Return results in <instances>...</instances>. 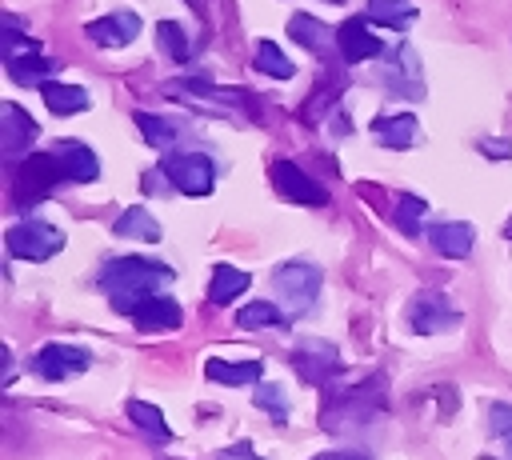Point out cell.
I'll use <instances>...</instances> for the list:
<instances>
[{"label": "cell", "instance_id": "484cf974", "mask_svg": "<svg viewBox=\"0 0 512 460\" xmlns=\"http://www.w3.org/2000/svg\"><path fill=\"white\" fill-rule=\"evenodd\" d=\"M364 16L376 20V24H384V28L404 32V28H412V20H416V4H412V0H368Z\"/></svg>", "mask_w": 512, "mask_h": 460}, {"label": "cell", "instance_id": "ba28073f", "mask_svg": "<svg viewBox=\"0 0 512 460\" xmlns=\"http://www.w3.org/2000/svg\"><path fill=\"white\" fill-rule=\"evenodd\" d=\"M164 92L172 100H184L192 108H208V112H224V108H236V112H252V100L240 92V88H216L208 80H168Z\"/></svg>", "mask_w": 512, "mask_h": 460}, {"label": "cell", "instance_id": "44dd1931", "mask_svg": "<svg viewBox=\"0 0 512 460\" xmlns=\"http://www.w3.org/2000/svg\"><path fill=\"white\" fill-rule=\"evenodd\" d=\"M40 96H44L48 112H56V116H76V112H84L92 104L80 84H60V80H44L40 84Z\"/></svg>", "mask_w": 512, "mask_h": 460}, {"label": "cell", "instance_id": "5b68a950", "mask_svg": "<svg viewBox=\"0 0 512 460\" xmlns=\"http://www.w3.org/2000/svg\"><path fill=\"white\" fill-rule=\"evenodd\" d=\"M272 284H276V292H280V300H284L292 320L308 316L316 308V300H320V268L316 264L288 260V264H280L272 272Z\"/></svg>", "mask_w": 512, "mask_h": 460}, {"label": "cell", "instance_id": "9c48e42d", "mask_svg": "<svg viewBox=\"0 0 512 460\" xmlns=\"http://www.w3.org/2000/svg\"><path fill=\"white\" fill-rule=\"evenodd\" d=\"M288 364L296 368L300 380L308 384H332L340 376V352L336 344L328 340H300L292 352H288Z\"/></svg>", "mask_w": 512, "mask_h": 460}, {"label": "cell", "instance_id": "9a60e30c", "mask_svg": "<svg viewBox=\"0 0 512 460\" xmlns=\"http://www.w3.org/2000/svg\"><path fill=\"white\" fill-rule=\"evenodd\" d=\"M380 80L392 96H404V100H420L424 96V84H420V60H416V48L412 44H400L388 64L380 68Z\"/></svg>", "mask_w": 512, "mask_h": 460}, {"label": "cell", "instance_id": "d6a6232c", "mask_svg": "<svg viewBox=\"0 0 512 460\" xmlns=\"http://www.w3.org/2000/svg\"><path fill=\"white\" fill-rule=\"evenodd\" d=\"M424 212H428V204L420 200V196H400L396 200V228L404 232V236H420V224H424Z\"/></svg>", "mask_w": 512, "mask_h": 460}, {"label": "cell", "instance_id": "1f68e13d", "mask_svg": "<svg viewBox=\"0 0 512 460\" xmlns=\"http://www.w3.org/2000/svg\"><path fill=\"white\" fill-rule=\"evenodd\" d=\"M156 44L164 48V56H172L176 64H188L192 60V48H188V36L176 20H160L156 24Z\"/></svg>", "mask_w": 512, "mask_h": 460}, {"label": "cell", "instance_id": "836d02e7", "mask_svg": "<svg viewBox=\"0 0 512 460\" xmlns=\"http://www.w3.org/2000/svg\"><path fill=\"white\" fill-rule=\"evenodd\" d=\"M256 408H264L276 424H284L288 412H292V408H288V396H284L280 384H260V388H256Z\"/></svg>", "mask_w": 512, "mask_h": 460}, {"label": "cell", "instance_id": "7c38bea8", "mask_svg": "<svg viewBox=\"0 0 512 460\" xmlns=\"http://www.w3.org/2000/svg\"><path fill=\"white\" fill-rule=\"evenodd\" d=\"M268 176H272L276 192H280L284 200H292V204H308V208L328 204V188H324L320 180H312V176H308L300 164H292V160H276V164L268 168Z\"/></svg>", "mask_w": 512, "mask_h": 460}, {"label": "cell", "instance_id": "2e32d148", "mask_svg": "<svg viewBox=\"0 0 512 460\" xmlns=\"http://www.w3.org/2000/svg\"><path fill=\"white\" fill-rule=\"evenodd\" d=\"M336 48H340V60L344 64H364V60H376L384 56V40L368 28V16H352L336 28Z\"/></svg>", "mask_w": 512, "mask_h": 460}, {"label": "cell", "instance_id": "4316f807", "mask_svg": "<svg viewBox=\"0 0 512 460\" xmlns=\"http://www.w3.org/2000/svg\"><path fill=\"white\" fill-rule=\"evenodd\" d=\"M288 36H292L300 48H312V52H320V56H324V48H328V28H324V20H316V16H308V12H296V16L288 20Z\"/></svg>", "mask_w": 512, "mask_h": 460}, {"label": "cell", "instance_id": "f546056e", "mask_svg": "<svg viewBox=\"0 0 512 460\" xmlns=\"http://www.w3.org/2000/svg\"><path fill=\"white\" fill-rule=\"evenodd\" d=\"M136 128H140V136H144L152 148H160V152H172V144H176V136H180V128H176L172 120L152 116V112H136Z\"/></svg>", "mask_w": 512, "mask_h": 460}, {"label": "cell", "instance_id": "6da1fadb", "mask_svg": "<svg viewBox=\"0 0 512 460\" xmlns=\"http://www.w3.org/2000/svg\"><path fill=\"white\" fill-rule=\"evenodd\" d=\"M388 404V376L384 372H368L356 384H340L328 388V400L320 408V428L324 432H352L360 424H368L372 416H380V408Z\"/></svg>", "mask_w": 512, "mask_h": 460}, {"label": "cell", "instance_id": "603a6c76", "mask_svg": "<svg viewBox=\"0 0 512 460\" xmlns=\"http://www.w3.org/2000/svg\"><path fill=\"white\" fill-rule=\"evenodd\" d=\"M112 232L116 236H128V240H144V244H156L160 240V224H156V216L148 212V208H124L116 220H112Z\"/></svg>", "mask_w": 512, "mask_h": 460}, {"label": "cell", "instance_id": "ffe728a7", "mask_svg": "<svg viewBox=\"0 0 512 460\" xmlns=\"http://www.w3.org/2000/svg\"><path fill=\"white\" fill-rule=\"evenodd\" d=\"M416 116L412 112H396V116H376L372 120V136L384 144V148H396V152H404V148H412L416 144Z\"/></svg>", "mask_w": 512, "mask_h": 460}, {"label": "cell", "instance_id": "30bf717a", "mask_svg": "<svg viewBox=\"0 0 512 460\" xmlns=\"http://www.w3.org/2000/svg\"><path fill=\"white\" fill-rule=\"evenodd\" d=\"M456 324H460V312L452 308L448 296H440V292H420V296L408 300V328H412V332H420V336H440V332H448V328H456Z\"/></svg>", "mask_w": 512, "mask_h": 460}, {"label": "cell", "instance_id": "4dcf8cb0", "mask_svg": "<svg viewBox=\"0 0 512 460\" xmlns=\"http://www.w3.org/2000/svg\"><path fill=\"white\" fill-rule=\"evenodd\" d=\"M128 420H132V424H140L156 444H168V440H172V428L164 424L160 408H156V404H148V400H128Z\"/></svg>", "mask_w": 512, "mask_h": 460}, {"label": "cell", "instance_id": "60d3db41", "mask_svg": "<svg viewBox=\"0 0 512 460\" xmlns=\"http://www.w3.org/2000/svg\"><path fill=\"white\" fill-rule=\"evenodd\" d=\"M188 4H204V0H188Z\"/></svg>", "mask_w": 512, "mask_h": 460}, {"label": "cell", "instance_id": "277c9868", "mask_svg": "<svg viewBox=\"0 0 512 460\" xmlns=\"http://www.w3.org/2000/svg\"><path fill=\"white\" fill-rule=\"evenodd\" d=\"M56 184H64V172H60L52 148H48V152H28V156L12 168V204H16V208H36L40 200L52 196Z\"/></svg>", "mask_w": 512, "mask_h": 460}, {"label": "cell", "instance_id": "8992f818", "mask_svg": "<svg viewBox=\"0 0 512 460\" xmlns=\"http://www.w3.org/2000/svg\"><path fill=\"white\" fill-rule=\"evenodd\" d=\"M160 176L184 196H208L216 188V164L204 152H164Z\"/></svg>", "mask_w": 512, "mask_h": 460}, {"label": "cell", "instance_id": "4fadbf2b", "mask_svg": "<svg viewBox=\"0 0 512 460\" xmlns=\"http://www.w3.org/2000/svg\"><path fill=\"white\" fill-rule=\"evenodd\" d=\"M88 364H92V352L80 348V344H44V348L28 360V368H32L36 376H44V380L80 376V372H88Z\"/></svg>", "mask_w": 512, "mask_h": 460}, {"label": "cell", "instance_id": "74e56055", "mask_svg": "<svg viewBox=\"0 0 512 460\" xmlns=\"http://www.w3.org/2000/svg\"><path fill=\"white\" fill-rule=\"evenodd\" d=\"M312 460H368L364 452H320V456H312Z\"/></svg>", "mask_w": 512, "mask_h": 460}, {"label": "cell", "instance_id": "d4e9b609", "mask_svg": "<svg viewBox=\"0 0 512 460\" xmlns=\"http://www.w3.org/2000/svg\"><path fill=\"white\" fill-rule=\"evenodd\" d=\"M248 284H252L248 272H240V268H232V264H216V268H212V280H208V300H212V304H232Z\"/></svg>", "mask_w": 512, "mask_h": 460}, {"label": "cell", "instance_id": "5bb4252c", "mask_svg": "<svg viewBox=\"0 0 512 460\" xmlns=\"http://www.w3.org/2000/svg\"><path fill=\"white\" fill-rule=\"evenodd\" d=\"M124 316H132V324H136L140 332H176V328L184 324V308H180L172 296H160V292L132 300Z\"/></svg>", "mask_w": 512, "mask_h": 460}, {"label": "cell", "instance_id": "8fae6325", "mask_svg": "<svg viewBox=\"0 0 512 460\" xmlns=\"http://www.w3.org/2000/svg\"><path fill=\"white\" fill-rule=\"evenodd\" d=\"M36 120L20 108V104H0V152H4V160H8V168H16L24 156H28V148H32V140H36Z\"/></svg>", "mask_w": 512, "mask_h": 460}, {"label": "cell", "instance_id": "e575fe53", "mask_svg": "<svg viewBox=\"0 0 512 460\" xmlns=\"http://www.w3.org/2000/svg\"><path fill=\"white\" fill-rule=\"evenodd\" d=\"M488 428H492L500 440H512V404H492V408H488Z\"/></svg>", "mask_w": 512, "mask_h": 460}, {"label": "cell", "instance_id": "8d00e7d4", "mask_svg": "<svg viewBox=\"0 0 512 460\" xmlns=\"http://www.w3.org/2000/svg\"><path fill=\"white\" fill-rule=\"evenodd\" d=\"M480 148H484L492 160H504V156H512V144H508V140H480Z\"/></svg>", "mask_w": 512, "mask_h": 460}, {"label": "cell", "instance_id": "d590c367", "mask_svg": "<svg viewBox=\"0 0 512 460\" xmlns=\"http://www.w3.org/2000/svg\"><path fill=\"white\" fill-rule=\"evenodd\" d=\"M216 460H260V456L252 452V444H248V440H236V444H232V448H224Z\"/></svg>", "mask_w": 512, "mask_h": 460}, {"label": "cell", "instance_id": "e0dca14e", "mask_svg": "<svg viewBox=\"0 0 512 460\" xmlns=\"http://www.w3.org/2000/svg\"><path fill=\"white\" fill-rule=\"evenodd\" d=\"M52 156H56V164H60L68 184H88V180L100 176V156L84 140H56Z\"/></svg>", "mask_w": 512, "mask_h": 460}, {"label": "cell", "instance_id": "ac0fdd59", "mask_svg": "<svg viewBox=\"0 0 512 460\" xmlns=\"http://www.w3.org/2000/svg\"><path fill=\"white\" fill-rule=\"evenodd\" d=\"M84 36L100 48H124L140 36V16L136 12H108L92 24H84Z\"/></svg>", "mask_w": 512, "mask_h": 460}, {"label": "cell", "instance_id": "ab89813d", "mask_svg": "<svg viewBox=\"0 0 512 460\" xmlns=\"http://www.w3.org/2000/svg\"><path fill=\"white\" fill-rule=\"evenodd\" d=\"M504 452H508V460H512V440H504Z\"/></svg>", "mask_w": 512, "mask_h": 460}, {"label": "cell", "instance_id": "7a4b0ae2", "mask_svg": "<svg viewBox=\"0 0 512 460\" xmlns=\"http://www.w3.org/2000/svg\"><path fill=\"white\" fill-rule=\"evenodd\" d=\"M168 280H172V268L160 264V260H148V256H116V260H108V264L100 268L96 288H100V292L112 300V308L124 316L132 300L160 292Z\"/></svg>", "mask_w": 512, "mask_h": 460}, {"label": "cell", "instance_id": "f1b7e54d", "mask_svg": "<svg viewBox=\"0 0 512 460\" xmlns=\"http://www.w3.org/2000/svg\"><path fill=\"white\" fill-rule=\"evenodd\" d=\"M236 324H240V328H284V324H292V316L280 312V308L268 304V300H252V304H244V308L236 312Z\"/></svg>", "mask_w": 512, "mask_h": 460}, {"label": "cell", "instance_id": "52a82bcc", "mask_svg": "<svg viewBox=\"0 0 512 460\" xmlns=\"http://www.w3.org/2000/svg\"><path fill=\"white\" fill-rule=\"evenodd\" d=\"M4 244H8V252L16 256V260H52L60 248H64V232L60 228H52L48 220H16L8 232H4Z\"/></svg>", "mask_w": 512, "mask_h": 460}, {"label": "cell", "instance_id": "cb8c5ba5", "mask_svg": "<svg viewBox=\"0 0 512 460\" xmlns=\"http://www.w3.org/2000/svg\"><path fill=\"white\" fill-rule=\"evenodd\" d=\"M348 84H344V72L336 68V64H328V80L324 84H316V92H312V100L304 104V124H320V116L332 108V100H340V92H344Z\"/></svg>", "mask_w": 512, "mask_h": 460}, {"label": "cell", "instance_id": "b9f144b4", "mask_svg": "<svg viewBox=\"0 0 512 460\" xmlns=\"http://www.w3.org/2000/svg\"><path fill=\"white\" fill-rule=\"evenodd\" d=\"M332 4H340V0H332Z\"/></svg>", "mask_w": 512, "mask_h": 460}, {"label": "cell", "instance_id": "f35d334b", "mask_svg": "<svg viewBox=\"0 0 512 460\" xmlns=\"http://www.w3.org/2000/svg\"><path fill=\"white\" fill-rule=\"evenodd\" d=\"M504 236H508V240H512V220H508V224H504Z\"/></svg>", "mask_w": 512, "mask_h": 460}, {"label": "cell", "instance_id": "d6986e66", "mask_svg": "<svg viewBox=\"0 0 512 460\" xmlns=\"http://www.w3.org/2000/svg\"><path fill=\"white\" fill-rule=\"evenodd\" d=\"M428 240H432V248H436L440 256L464 260V256L472 252V244H476V228L464 224V220H440V224L428 228Z\"/></svg>", "mask_w": 512, "mask_h": 460}, {"label": "cell", "instance_id": "83f0119b", "mask_svg": "<svg viewBox=\"0 0 512 460\" xmlns=\"http://www.w3.org/2000/svg\"><path fill=\"white\" fill-rule=\"evenodd\" d=\"M252 64H256V72H264V76H272V80H292V76H296V64H292L272 40H256Z\"/></svg>", "mask_w": 512, "mask_h": 460}, {"label": "cell", "instance_id": "7402d4cb", "mask_svg": "<svg viewBox=\"0 0 512 460\" xmlns=\"http://www.w3.org/2000/svg\"><path fill=\"white\" fill-rule=\"evenodd\" d=\"M260 372H264V360H240V364H232V360H220V356H212L208 364H204V376L212 380V384H256L260 380Z\"/></svg>", "mask_w": 512, "mask_h": 460}, {"label": "cell", "instance_id": "3957f363", "mask_svg": "<svg viewBox=\"0 0 512 460\" xmlns=\"http://www.w3.org/2000/svg\"><path fill=\"white\" fill-rule=\"evenodd\" d=\"M4 68L20 88H40L52 72V60L40 56V40H32L16 16H4Z\"/></svg>", "mask_w": 512, "mask_h": 460}]
</instances>
